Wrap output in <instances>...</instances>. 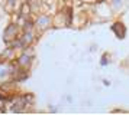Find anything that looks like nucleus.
I'll list each match as a JSON object with an SVG mask.
<instances>
[{
    "label": "nucleus",
    "instance_id": "1",
    "mask_svg": "<svg viewBox=\"0 0 129 115\" xmlns=\"http://www.w3.org/2000/svg\"><path fill=\"white\" fill-rule=\"evenodd\" d=\"M93 6H94V16L90 19V22L91 20H97V22L109 20V19H112L113 13H115V12L112 10L109 2H105V0H102V2L96 0Z\"/></svg>",
    "mask_w": 129,
    "mask_h": 115
},
{
    "label": "nucleus",
    "instance_id": "2",
    "mask_svg": "<svg viewBox=\"0 0 129 115\" xmlns=\"http://www.w3.org/2000/svg\"><path fill=\"white\" fill-rule=\"evenodd\" d=\"M35 30L36 33H45L47 30L52 29V13L49 12H41L35 14Z\"/></svg>",
    "mask_w": 129,
    "mask_h": 115
},
{
    "label": "nucleus",
    "instance_id": "3",
    "mask_svg": "<svg viewBox=\"0 0 129 115\" xmlns=\"http://www.w3.org/2000/svg\"><path fill=\"white\" fill-rule=\"evenodd\" d=\"M20 33H22V29L19 28L15 22H10L6 28H5V30H3V36H2V39H3V42H5V45H7V43L12 42L13 39L19 38Z\"/></svg>",
    "mask_w": 129,
    "mask_h": 115
},
{
    "label": "nucleus",
    "instance_id": "4",
    "mask_svg": "<svg viewBox=\"0 0 129 115\" xmlns=\"http://www.w3.org/2000/svg\"><path fill=\"white\" fill-rule=\"evenodd\" d=\"M34 60H35V56L28 55V53H25V52H20V53H18V56H16V63L23 69H30Z\"/></svg>",
    "mask_w": 129,
    "mask_h": 115
},
{
    "label": "nucleus",
    "instance_id": "5",
    "mask_svg": "<svg viewBox=\"0 0 129 115\" xmlns=\"http://www.w3.org/2000/svg\"><path fill=\"white\" fill-rule=\"evenodd\" d=\"M110 29H112V32L115 33V36H116L117 39H125V36H126V26L123 24V22H120V20L113 22Z\"/></svg>",
    "mask_w": 129,
    "mask_h": 115
},
{
    "label": "nucleus",
    "instance_id": "6",
    "mask_svg": "<svg viewBox=\"0 0 129 115\" xmlns=\"http://www.w3.org/2000/svg\"><path fill=\"white\" fill-rule=\"evenodd\" d=\"M16 56H18V52L10 46H6L5 50L0 53V60L2 62H13V60H16Z\"/></svg>",
    "mask_w": 129,
    "mask_h": 115
},
{
    "label": "nucleus",
    "instance_id": "7",
    "mask_svg": "<svg viewBox=\"0 0 129 115\" xmlns=\"http://www.w3.org/2000/svg\"><path fill=\"white\" fill-rule=\"evenodd\" d=\"M16 12H18L20 16H30V14H34V13H32V9H30V4L28 2H22Z\"/></svg>",
    "mask_w": 129,
    "mask_h": 115
},
{
    "label": "nucleus",
    "instance_id": "8",
    "mask_svg": "<svg viewBox=\"0 0 129 115\" xmlns=\"http://www.w3.org/2000/svg\"><path fill=\"white\" fill-rule=\"evenodd\" d=\"M107 2H109V4H110V7H112V10L113 12L120 10L122 6H123V3H125V0H107Z\"/></svg>",
    "mask_w": 129,
    "mask_h": 115
},
{
    "label": "nucleus",
    "instance_id": "9",
    "mask_svg": "<svg viewBox=\"0 0 129 115\" xmlns=\"http://www.w3.org/2000/svg\"><path fill=\"white\" fill-rule=\"evenodd\" d=\"M110 63V53H103L100 58V66H107Z\"/></svg>",
    "mask_w": 129,
    "mask_h": 115
},
{
    "label": "nucleus",
    "instance_id": "10",
    "mask_svg": "<svg viewBox=\"0 0 129 115\" xmlns=\"http://www.w3.org/2000/svg\"><path fill=\"white\" fill-rule=\"evenodd\" d=\"M112 112H128L126 109H119V108H116V109H112Z\"/></svg>",
    "mask_w": 129,
    "mask_h": 115
},
{
    "label": "nucleus",
    "instance_id": "11",
    "mask_svg": "<svg viewBox=\"0 0 129 115\" xmlns=\"http://www.w3.org/2000/svg\"><path fill=\"white\" fill-rule=\"evenodd\" d=\"M110 84H112V82L109 79H103V85H105V86H110Z\"/></svg>",
    "mask_w": 129,
    "mask_h": 115
},
{
    "label": "nucleus",
    "instance_id": "12",
    "mask_svg": "<svg viewBox=\"0 0 129 115\" xmlns=\"http://www.w3.org/2000/svg\"><path fill=\"white\" fill-rule=\"evenodd\" d=\"M49 111H51V112H57L58 108H57V106H49Z\"/></svg>",
    "mask_w": 129,
    "mask_h": 115
},
{
    "label": "nucleus",
    "instance_id": "13",
    "mask_svg": "<svg viewBox=\"0 0 129 115\" xmlns=\"http://www.w3.org/2000/svg\"><path fill=\"white\" fill-rule=\"evenodd\" d=\"M0 2H2V4H3V2H5V0H0Z\"/></svg>",
    "mask_w": 129,
    "mask_h": 115
},
{
    "label": "nucleus",
    "instance_id": "14",
    "mask_svg": "<svg viewBox=\"0 0 129 115\" xmlns=\"http://www.w3.org/2000/svg\"><path fill=\"white\" fill-rule=\"evenodd\" d=\"M64 2H71V0H64Z\"/></svg>",
    "mask_w": 129,
    "mask_h": 115
}]
</instances>
